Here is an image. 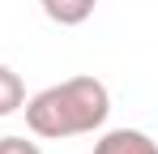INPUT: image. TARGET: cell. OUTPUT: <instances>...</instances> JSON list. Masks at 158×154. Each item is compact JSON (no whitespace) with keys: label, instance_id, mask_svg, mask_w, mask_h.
I'll use <instances>...</instances> for the list:
<instances>
[{"label":"cell","instance_id":"1","mask_svg":"<svg viewBox=\"0 0 158 154\" xmlns=\"http://www.w3.org/2000/svg\"><path fill=\"white\" fill-rule=\"evenodd\" d=\"M26 128L34 137L64 141V137H85L107 124L111 116V90L98 77H69L47 90L26 99Z\"/></svg>","mask_w":158,"mask_h":154},{"label":"cell","instance_id":"2","mask_svg":"<svg viewBox=\"0 0 158 154\" xmlns=\"http://www.w3.org/2000/svg\"><path fill=\"white\" fill-rule=\"evenodd\" d=\"M94 154H158V141L141 128H107L94 141Z\"/></svg>","mask_w":158,"mask_h":154},{"label":"cell","instance_id":"3","mask_svg":"<svg viewBox=\"0 0 158 154\" xmlns=\"http://www.w3.org/2000/svg\"><path fill=\"white\" fill-rule=\"evenodd\" d=\"M43 4V13H47V22L56 26H81L94 17V4L98 0H39Z\"/></svg>","mask_w":158,"mask_h":154},{"label":"cell","instance_id":"4","mask_svg":"<svg viewBox=\"0 0 158 154\" xmlns=\"http://www.w3.org/2000/svg\"><path fill=\"white\" fill-rule=\"evenodd\" d=\"M22 107H26V81H22L17 69L0 64V120L13 116V111H22Z\"/></svg>","mask_w":158,"mask_h":154},{"label":"cell","instance_id":"5","mask_svg":"<svg viewBox=\"0 0 158 154\" xmlns=\"http://www.w3.org/2000/svg\"><path fill=\"white\" fill-rule=\"evenodd\" d=\"M0 154H43V150L26 137H0Z\"/></svg>","mask_w":158,"mask_h":154}]
</instances>
